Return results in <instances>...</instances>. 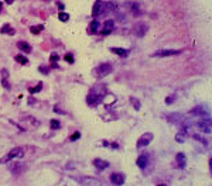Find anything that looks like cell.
Returning <instances> with one entry per match:
<instances>
[{
    "label": "cell",
    "instance_id": "32",
    "mask_svg": "<svg viewBox=\"0 0 212 186\" xmlns=\"http://www.w3.org/2000/svg\"><path fill=\"white\" fill-rule=\"evenodd\" d=\"M50 59H51V62H55V61H58V59H59V55L54 52V54L51 55V58H50Z\"/></svg>",
    "mask_w": 212,
    "mask_h": 186
},
{
    "label": "cell",
    "instance_id": "33",
    "mask_svg": "<svg viewBox=\"0 0 212 186\" xmlns=\"http://www.w3.org/2000/svg\"><path fill=\"white\" fill-rule=\"evenodd\" d=\"M1 85H3L6 89H10V83L7 82V79H1Z\"/></svg>",
    "mask_w": 212,
    "mask_h": 186
},
{
    "label": "cell",
    "instance_id": "15",
    "mask_svg": "<svg viewBox=\"0 0 212 186\" xmlns=\"http://www.w3.org/2000/svg\"><path fill=\"white\" fill-rule=\"evenodd\" d=\"M17 46H19V49H21V51H23V52H26V54L31 52V45H30L28 42H24V41H19V42H17Z\"/></svg>",
    "mask_w": 212,
    "mask_h": 186
},
{
    "label": "cell",
    "instance_id": "35",
    "mask_svg": "<svg viewBox=\"0 0 212 186\" xmlns=\"http://www.w3.org/2000/svg\"><path fill=\"white\" fill-rule=\"evenodd\" d=\"M65 59H66V62H71V64L74 62V56L72 55H66L65 56Z\"/></svg>",
    "mask_w": 212,
    "mask_h": 186
},
{
    "label": "cell",
    "instance_id": "25",
    "mask_svg": "<svg viewBox=\"0 0 212 186\" xmlns=\"http://www.w3.org/2000/svg\"><path fill=\"white\" fill-rule=\"evenodd\" d=\"M58 19L61 20V21H68V20H69V14H66V13H59V14H58Z\"/></svg>",
    "mask_w": 212,
    "mask_h": 186
},
{
    "label": "cell",
    "instance_id": "36",
    "mask_svg": "<svg viewBox=\"0 0 212 186\" xmlns=\"http://www.w3.org/2000/svg\"><path fill=\"white\" fill-rule=\"evenodd\" d=\"M79 137H81V134H79V133H75L74 135L71 137V140H72V141H75V140H78V138H79Z\"/></svg>",
    "mask_w": 212,
    "mask_h": 186
},
{
    "label": "cell",
    "instance_id": "14",
    "mask_svg": "<svg viewBox=\"0 0 212 186\" xmlns=\"http://www.w3.org/2000/svg\"><path fill=\"white\" fill-rule=\"evenodd\" d=\"M175 161H177V165L178 168H184L185 167V162H187V159H185V155L183 152H178L177 154V157H175Z\"/></svg>",
    "mask_w": 212,
    "mask_h": 186
},
{
    "label": "cell",
    "instance_id": "7",
    "mask_svg": "<svg viewBox=\"0 0 212 186\" xmlns=\"http://www.w3.org/2000/svg\"><path fill=\"white\" fill-rule=\"evenodd\" d=\"M151 140H153V134H151V133H144V134L139 138L137 147H139V148H140V147H146L147 144H150V142H151Z\"/></svg>",
    "mask_w": 212,
    "mask_h": 186
},
{
    "label": "cell",
    "instance_id": "20",
    "mask_svg": "<svg viewBox=\"0 0 212 186\" xmlns=\"http://www.w3.org/2000/svg\"><path fill=\"white\" fill-rule=\"evenodd\" d=\"M98 27H99V23H98L96 20H93L92 23L89 24V27H88V33H89V34H93V33H96Z\"/></svg>",
    "mask_w": 212,
    "mask_h": 186
},
{
    "label": "cell",
    "instance_id": "8",
    "mask_svg": "<svg viewBox=\"0 0 212 186\" xmlns=\"http://www.w3.org/2000/svg\"><path fill=\"white\" fill-rule=\"evenodd\" d=\"M111 182L116 186H122L125 183V175L123 174H119V172H115L111 175Z\"/></svg>",
    "mask_w": 212,
    "mask_h": 186
},
{
    "label": "cell",
    "instance_id": "4",
    "mask_svg": "<svg viewBox=\"0 0 212 186\" xmlns=\"http://www.w3.org/2000/svg\"><path fill=\"white\" fill-rule=\"evenodd\" d=\"M181 52H183L181 49H160V51L154 52L153 56H161V58H164V56L178 55V54H181Z\"/></svg>",
    "mask_w": 212,
    "mask_h": 186
},
{
    "label": "cell",
    "instance_id": "19",
    "mask_svg": "<svg viewBox=\"0 0 212 186\" xmlns=\"http://www.w3.org/2000/svg\"><path fill=\"white\" fill-rule=\"evenodd\" d=\"M111 51L115 52V54H118L119 56H127L129 55V51L125 49V48H111Z\"/></svg>",
    "mask_w": 212,
    "mask_h": 186
},
{
    "label": "cell",
    "instance_id": "13",
    "mask_svg": "<svg viewBox=\"0 0 212 186\" xmlns=\"http://www.w3.org/2000/svg\"><path fill=\"white\" fill-rule=\"evenodd\" d=\"M166 119L170 123H178V121H183V116L178 113H174V114H166Z\"/></svg>",
    "mask_w": 212,
    "mask_h": 186
},
{
    "label": "cell",
    "instance_id": "31",
    "mask_svg": "<svg viewBox=\"0 0 212 186\" xmlns=\"http://www.w3.org/2000/svg\"><path fill=\"white\" fill-rule=\"evenodd\" d=\"M9 74H7V69H1V79H7Z\"/></svg>",
    "mask_w": 212,
    "mask_h": 186
},
{
    "label": "cell",
    "instance_id": "24",
    "mask_svg": "<svg viewBox=\"0 0 212 186\" xmlns=\"http://www.w3.org/2000/svg\"><path fill=\"white\" fill-rule=\"evenodd\" d=\"M50 126H51V128H52V130H57V128H59V127H61V123H59L58 120H51Z\"/></svg>",
    "mask_w": 212,
    "mask_h": 186
},
{
    "label": "cell",
    "instance_id": "16",
    "mask_svg": "<svg viewBox=\"0 0 212 186\" xmlns=\"http://www.w3.org/2000/svg\"><path fill=\"white\" fill-rule=\"evenodd\" d=\"M129 7H130V11H132V14L133 16H139L141 11H140V4L139 3H129Z\"/></svg>",
    "mask_w": 212,
    "mask_h": 186
},
{
    "label": "cell",
    "instance_id": "9",
    "mask_svg": "<svg viewBox=\"0 0 212 186\" xmlns=\"http://www.w3.org/2000/svg\"><path fill=\"white\" fill-rule=\"evenodd\" d=\"M113 28H115V21L113 20H106L105 23H103V27H102V34L103 35H109L112 31H113Z\"/></svg>",
    "mask_w": 212,
    "mask_h": 186
},
{
    "label": "cell",
    "instance_id": "1",
    "mask_svg": "<svg viewBox=\"0 0 212 186\" xmlns=\"http://www.w3.org/2000/svg\"><path fill=\"white\" fill-rule=\"evenodd\" d=\"M23 155H24V151H23V148L16 147V148H13L11 151H9V154H7L6 157H3V158L0 159V162H1V164H6V162H9V161H11V159L20 158V157H23Z\"/></svg>",
    "mask_w": 212,
    "mask_h": 186
},
{
    "label": "cell",
    "instance_id": "12",
    "mask_svg": "<svg viewBox=\"0 0 212 186\" xmlns=\"http://www.w3.org/2000/svg\"><path fill=\"white\" fill-rule=\"evenodd\" d=\"M136 164H137V167H139V168H141V169L147 167V164H148V157H147V154H143V155H140V157L137 158V162H136Z\"/></svg>",
    "mask_w": 212,
    "mask_h": 186
},
{
    "label": "cell",
    "instance_id": "37",
    "mask_svg": "<svg viewBox=\"0 0 212 186\" xmlns=\"http://www.w3.org/2000/svg\"><path fill=\"white\" fill-rule=\"evenodd\" d=\"M0 11H1V3H0Z\"/></svg>",
    "mask_w": 212,
    "mask_h": 186
},
{
    "label": "cell",
    "instance_id": "2",
    "mask_svg": "<svg viewBox=\"0 0 212 186\" xmlns=\"http://www.w3.org/2000/svg\"><path fill=\"white\" fill-rule=\"evenodd\" d=\"M133 34L136 35V37H144L146 35V33L148 31V26L146 23H143V21H137L134 26H133Z\"/></svg>",
    "mask_w": 212,
    "mask_h": 186
},
{
    "label": "cell",
    "instance_id": "6",
    "mask_svg": "<svg viewBox=\"0 0 212 186\" xmlns=\"http://www.w3.org/2000/svg\"><path fill=\"white\" fill-rule=\"evenodd\" d=\"M102 99H103V94H101V93H98V92L93 90V92L88 96V103H89L91 106H96V104H99V103L102 102Z\"/></svg>",
    "mask_w": 212,
    "mask_h": 186
},
{
    "label": "cell",
    "instance_id": "5",
    "mask_svg": "<svg viewBox=\"0 0 212 186\" xmlns=\"http://www.w3.org/2000/svg\"><path fill=\"white\" fill-rule=\"evenodd\" d=\"M197 127L199 128V130L202 131L204 134H209L211 133V119H208V120H201L197 123Z\"/></svg>",
    "mask_w": 212,
    "mask_h": 186
},
{
    "label": "cell",
    "instance_id": "38",
    "mask_svg": "<svg viewBox=\"0 0 212 186\" xmlns=\"http://www.w3.org/2000/svg\"><path fill=\"white\" fill-rule=\"evenodd\" d=\"M158 186H167V185H158Z\"/></svg>",
    "mask_w": 212,
    "mask_h": 186
},
{
    "label": "cell",
    "instance_id": "27",
    "mask_svg": "<svg viewBox=\"0 0 212 186\" xmlns=\"http://www.w3.org/2000/svg\"><path fill=\"white\" fill-rule=\"evenodd\" d=\"M175 140H177L178 142H184V140H185V134H183V133H178V134L175 135Z\"/></svg>",
    "mask_w": 212,
    "mask_h": 186
},
{
    "label": "cell",
    "instance_id": "3",
    "mask_svg": "<svg viewBox=\"0 0 212 186\" xmlns=\"http://www.w3.org/2000/svg\"><path fill=\"white\" fill-rule=\"evenodd\" d=\"M95 72H96V75H98L99 78L106 76V75H109L112 72V65L111 64H101V65L95 69Z\"/></svg>",
    "mask_w": 212,
    "mask_h": 186
},
{
    "label": "cell",
    "instance_id": "34",
    "mask_svg": "<svg viewBox=\"0 0 212 186\" xmlns=\"http://www.w3.org/2000/svg\"><path fill=\"white\" fill-rule=\"evenodd\" d=\"M40 72H43V74H48V72H50V68H45V66H40Z\"/></svg>",
    "mask_w": 212,
    "mask_h": 186
},
{
    "label": "cell",
    "instance_id": "30",
    "mask_svg": "<svg viewBox=\"0 0 212 186\" xmlns=\"http://www.w3.org/2000/svg\"><path fill=\"white\" fill-rule=\"evenodd\" d=\"M194 138H195V140H198V141H201V142H204L205 145L208 144V142H206V140H204L202 137H201V135H198V134H194Z\"/></svg>",
    "mask_w": 212,
    "mask_h": 186
},
{
    "label": "cell",
    "instance_id": "21",
    "mask_svg": "<svg viewBox=\"0 0 212 186\" xmlns=\"http://www.w3.org/2000/svg\"><path fill=\"white\" fill-rule=\"evenodd\" d=\"M23 167H24V165H21V164H14V165L10 168V169H11V172H13L14 175H19L20 172L23 171Z\"/></svg>",
    "mask_w": 212,
    "mask_h": 186
},
{
    "label": "cell",
    "instance_id": "29",
    "mask_svg": "<svg viewBox=\"0 0 212 186\" xmlns=\"http://www.w3.org/2000/svg\"><path fill=\"white\" fill-rule=\"evenodd\" d=\"M175 102V96L173 94V96H168L166 99V104H171V103H174Z\"/></svg>",
    "mask_w": 212,
    "mask_h": 186
},
{
    "label": "cell",
    "instance_id": "17",
    "mask_svg": "<svg viewBox=\"0 0 212 186\" xmlns=\"http://www.w3.org/2000/svg\"><path fill=\"white\" fill-rule=\"evenodd\" d=\"M192 114H195V116H206L208 113H206V110H205V107H202V106H198V107H195V109H192Z\"/></svg>",
    "mask_w": 212,
    "mask_h": 186
},
{
    "label": "cell",
    "instance_id": "11",
    "mask_svg": "<svg viewBox=\"0 0 212 186\" xmlns=\"http://www.w3.org/2000/svg\"><path fill=\"white\" fill-rule=\"evenodd\" d=\"M93 167H96L99 171H103V169H106V168L109 167V162L105 161V159L96 158V159H93Z\"/></svg>",
    "mask_w": 212,
    "mask_h": 186
},
{
    "label": "cell",
    "instance_id": "18",
    "mask_svg": "<svg viewBox=\"0 0 212 186\" xmlns=\"http://www.w3.org/2000/svg\"><path fill=\"white\" fill-rule=\"evenodd\" d=\"M1 33H3V34H9V35H14V34H16V30L11 27L10 24H6V26L1 27Z\"/></svg>",
    "mask_w": 212,
    "mask_h": 186
},
{
    "label": "cell",
    "instance_id": "26",
    "mask_svg": "<svg viewBox=\"0 0 212 186\" xmlns=\"http://www.w3.org/2000/svg\"><path fill=\"white\" fill-rule=\"evenodd\" d=\"M41 87H43V83L40 82V83H38L36 87H31V89H30V93H37V92H40V90H41Z\"/></svg>",
    "mask_w": 212,
    "mask_h": 186
},
{
    "label": "cell",
    "instance_id": "28",
    "mask_svg": "<svg viewBox=\"0 0 212 186\" xmlns=\"http://www.w3.org/2000/svg\"><path fill=\"white\" fill-rule=\"evenodd\" d=\"M130 102L133 103V106H134V109H136V110H139V109H140V102H137L134 97H130Z\"/></svg>",
    "mask_w": 212,
    "mask_h": 186
},
{
    "label": "cell",
    "instance_id": "23",
    "mask_svg": "<svg viewBox=\"0 0 212 186\" xmlns=\"http://www.w3.org/2000/svg\"><path fill=\"white\" fill-rule=\"evenodd\" d=\"M43 28H44L43 26H33V27H30V31H31L33 34H38Z\"/></svg>",
    "mask_w": 212,
    "mask_h": 186
},
{
    "label": "cell",
    "instance_id": "10",
    "mask_svg": "<svg viewBox=\"0 0 212 186\" xmlns=\"http://www.w3.org/2000/svg\"><path fill=\"white\" fill-rule=\"evenodd\" d=\"M102 13H105V3H103V1H96V3L93 4L92 16L93 17H98V16H101Z\"/></svg>",
    "mask_w": 212,
    "mask_h": 186
},
{
    "label": "cell",
    "instance_id": "22",
    "mask_svg": "<svg viewBox=\"0 0 212 186\" xmlns=\"http://www.w3.org/2000/svg\"><path fill=\"white\" fill-rule=\"evenodd\" d=\"M16 61H17V62H20V64H23V65L28 64V59L26 58V56H23V55H17V56H16Z\"/></svg>",
    "mask_w": 212,
    "mask_h": 186
}]
</instances>
